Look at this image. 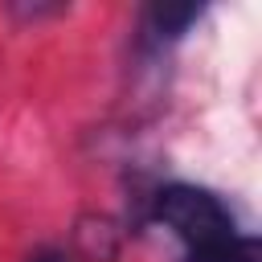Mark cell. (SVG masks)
Returning a JSON list of instances; mask_svg holds the SVG:
<instances>
[{
    "instance_id": "obj_2",
    "label": "cell",
    "mask_w": 262,
    "mask_h": 262,
    "mask_svg": "<svg viewBox=\"0 0 262 262\" xmlns=\"http://www.w3.org/2000/svg\"><path fill=\"white\" fill-rule=\"evenodd\" d=\"M201 4H151L147 12H143V33L156 41V45H164V41H180L196 20H201Z\"/></svg>"
},
{
    "instance_id": "obj_4",
    "label": "cell",
    "mask_w": 262,
    "mask_h": 262,
    "mask_svg": "<svg viewBox=\"0 0 262 262\" xmlns=\"http://www.w3.org/2000/svg\"><path fill=\"white\" fill-rule=\"evenodd\" d=\"M29 262H70L61 250H53V246H45V250H37V254H29Z\"/></svg>"
},
{
    "instance_id": "obj_1",
    "label": "cell",
    "mask_w": 262,
    "mask_h": 262,
    "mask_svg": "<svg viewBox=\"0 0 262 262\" xmlns=\"http://www.w3.org/2000/svg\"><path fill=\"white\" fill-rule=\"evenodd\" d=\"M151 217L164 221L188 246V254H201V250H213V246L237 237V221H233L229 205L217 192L196 188V184H168V188H160L156 205H151Z\"/></svg>"
},
{
    "instance_id": "obj_3",
    "label": "cell",
    "mask_w": 262,
    "mask_h": 262,
    "mask_svg": "<svg viewBox=\"0 0 262 262\" xmlns=\"http://www.w3.org/2000/svg\"><path fill=\"white\" fill-rule=\"evenodd\" d=\"M184 262H262V250H258V237H229L213 250H201V254H188Z\"/></svg>"
}]
</instances>
